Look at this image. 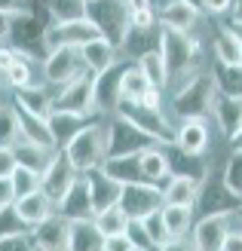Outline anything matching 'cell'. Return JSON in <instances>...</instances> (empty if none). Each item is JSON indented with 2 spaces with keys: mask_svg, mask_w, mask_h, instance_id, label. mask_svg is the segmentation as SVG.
I'll list each match as a JSON object with an SVG mask.
<instances>
[{
  "mask_svg": "<svg viewBox=\"0 0 242 251\" xmlns=\"http://www.w3.org/2000/svg\"><path fill=\"white\" fill-rule=\"evenodd\" d=\"M221 178H224V184L230 187L236 196H242V150H233V153H230V159H227V166L221 172Z\"/></svg>",
  "mask_w": 242,
  "mask_h": 251,
  "instance_id": "obj_45",
  "label": "cell"
},
{
  "mask_svg": "<svg viewBox=\"0 0 242 251\" xmlns=\"http://www.w3.org/2000/svg\"><path fill=\"white\" fill-rule=\"evenodd\" d=\"M126 9H129V22L135 25V28H150V25H160L157 22L154 0H126Z\"/></svg>",
  "mask_w": 242,
  "mask_h": 251,
  "instance_id": "obj_41",
  "label": "cell"
},
{
  "mask_svg": "<svg viewBox=\"0 0 242 251\" xmlns=\"http://www.w3.org/2000/svg\"><path fill=\"white\" fill-rule=\"evenodd\" d=\"M141 224H144V230H147L150 245H154V248H162L165 242L172 239V236H169V227H165V218H162V208L150 211L147 218H141Z\"/></svg>",
  "mask_w": 242,
  "mask_h": 251,
  "instance_id": "obj_44",
  "label": "cell"
},
{
  "mask_svg": "<svg viewBox=\"0 0 242 251\" xmlns=\"http://www.w3.org/2000/svg\"><path fill=\"white\" fill-rule=\"evenodd\" d=\"M221 251H242V230H227V239Z\"/></svg>",
  "mask_w": 242,
  "mask_h": 251,
  "instance_id": "obj_54",
  "label": "cell"
},
{
  "mask_svg": "<svg viewBox=\"0 0 242 251\" xmlns=\"http://www.w3.org/2000/svg\"><path fill=\"white\" fill-rule=\"evenodd\" d=\"M0 251H37L34 242H31V230H28V233L0 236Z\"/></svg>",
  "mask_w": 242,
  "mask_h": 251,
  "instance_id": "obj_47",
  "label": "cell"
},
{
  "mask_svg": "<svg viewBox=\"0 0 242 251\" xmlns=\"http://www.w3.org/2000/svg\"><path fill=\"white\" fill-rule=\"evenodd\" d=\"M80 58H83V65L89 74H101V71H108L113 61H117V46L108 43L105 37H95V40H89L80 46Z\"/></svg>",
  "mask_w": 242,
  "mask_h": 251,
  "instance_id": "obj_25",
  "label": "cell"
},
{
  "mask_svg": "<svg viewBox=\"0 0 242 251\" xmlns=\"http://www.w3.org/2000/svg\"><path fill=\"white\" fill-rule=\"evenodd\" d=\"M34 3H43V0H34Z\"/></svg>",
  "mask_w": 242,
  "mask_h": 251,
  "instance_id": "obj_64",
  "label": "cell"
},
{
  "mask_svg": "<svg viewBox=\"0 0 242 251\" xmlns=\"http://www.w3.org/2000/svg\"><path fill=\"white\" fill-rule=\"evenodd\" d=\"M242 205V196H236L230 187L224 184V178L215 169H209L206 181L199 187V196L193 202V215L196 218H209V215H236Z\"/></svg>",
  "mask_w": 242,
  "mask_h": 251,
  "instance_id": "obj_6",
  "label": "cell"
},
{
  "mask_svg": "<svg viewBox=\"0 0 242 251\" xmlns=\"http://www.w3.org/2000/svg\"><path fill=\"white\" fill-rule=\"evenodd\" d=\"M120 208L129 215L132 221L147 218L150 211L162 208V187L150 184V181H135V184H123L120 193Z\"/></svg>",
  "mask_w": 242,
  "mask_h": 251,
  "instance_id": "obj_11",
  "label": "cell"
},
{
  "mask_svg": "<svg viewBox=\"0 0 242 251\" xmlns=\"http://www.w3.org/2000/svg\"><path fill=\"white\" fill-rule=\"evenodd\" d=\"M34 0H0V12L3 16H25V12H34Z\"/></svg>",
  "mask_w": 242,
  "mask_h": 251,
  "instance_id": "obj_49",
  "label": "cell"
},
{
  "mask_svg": "<svg viewBox=\"0 0 242 251\" xmlns=\"http://www.w3.org/2000/svg\"><path fill=\"white\" fill-rule=\"evenodd\" d=\"M49 25H53V16L46 12L43 3H37L34 12H25V16H12L9 19L6 43L16 49V52H25L34 61H43L49 55V46H46V28Z\"/></svg>",
  "mask_w": 242,
  "mask_h": 251,
  "instance_id": "obj_1",
  "label": "cell"
},
{
  "mask_svg": "<svg viewBox=\"0 0 242 251\" xmlns=\"http://www.w3.org/2000/svg\"><path fill=\"white\" fill-rule=\"evenodd\" d=\"M126 236H129V242L138 245V248H154V245H150V236H147V230H144V224H141V221H129V227H126ZM154 251H157V248H154Z\"/></svg>",
  "mask_w": 242,
  "mask_h": 251,
  "instance_id": "obj_48",
  "label": "cell"
},
{
  "mask_svg": "<svg viewBox=\"0 0 242 251\" xmlns=\"http://www.w3.org/2000/svg\"><path fill=\"white\" fill-rule=\"evenodd\" d=\"M184 3H187V6H193V9L199 12V16L206 12V0H184Z\"/></svg>",
  "mask_w": 242,
  "mask_h": 251,
  "instance_id": "obj_60",
  "label": "cell"
},
{
  "mask_svg": "<svg viewBox=\"0 0 242 251\" xmlns=\"http://www.w3.org/2000/svg\"><path fill=\"white\" fill-rule=\"evenodd\" d=\"M129 251H154V248H138V245H132Z\"/></svg>",
  "mask_w": 242,
  "mask_h": 251,
  "instance_id": "obj_62",
  "label": "cell"
},
{
  "mask_svg": "<svg viewBox=\"0 0 242 251\" xmlns=\"http://www.w3.org/2000/svg\"><path fill=\"white\" fill-rule=\"evenodd\" d=\"M150 86L154 83L147 80V74L141 71V65H138V61H129L126 71H123V101H141Z\"/></svg>",
  "mask_w": 242,
  "mask_h": 251,
  "instance_id": "obj_34",
  "label": "cell"
},
{
  "mask_svg": "<svg viewBox=\"0 0 242 251\" xmlns=\"http://www.w3.org/2000/svg\"><path fill=\"white\" fill-rule=\"evenodd\" d=\"M218 98V83H215L212 71H196L175 89L172 95V110L178 117H209L212 114V104Z\"/></svg>",
  "mask_w": 242,
  "mask_h": 251,
  "instance_id": "obj_2",
  "label": "cell"
},
{
  "mask_svg": "<svg viewBox=\"0 0 242 251\" xmlns=\"http://www.w3.org/2000/svg\"><path fill=\"white\" fill-rule=\"evenodd\" d=\"M221 95H239L242 98V65H218L212 71Z\"/></svg>",
  "mask_w": 242,
  "mask_h": 251,
  "instance_id": "obj_40",
  "label": "cell"
},
{
  "mask_svg": "<svg viewBox=\"0 0 242 251\" xmlns=\"http://www.w3.org/2000/svg\"><path fill=\"white\" fill-rule=\"evenodd\" d=\"M169 169L172 175H187V178H196V181H206L209 175V162H206V153L196 156V153H184V150H178L169 144Z\"/></svg>",
  "mask_w": 242,
  "mask_h": 251,
  "instance_id": "obj_27",
  "label": "cell"
},
{
  "mask_svg": "<svg viewBox=\"0 0 242 251\" xmlns=\"http://www.w3.org/2000/svg\"><path fill=\"white\" fill-rule=\"evenodd\" d=\"M77 178H80V172L71 166V159L65 156V150H55L53 162L40 172V190L53 199V202H58V199L71 190V184Z\"/></svg>",
  "mask_w": 242,
  "mask_h": 251,
  "instance_id": "obj_13",
  "label": "cell"
},
{
  "mask_svg": "<svg viewBox=\"0 0 242 251\" xmlns=\"http://www.w3.org/2000/svg\"><path fill=\"white\" fill-rule=\"evenodd\" d=\"M101 169H105L113 181H120V184L144 181V175H141V162H138V153H129V156H108L105 162H101Z\"/></svg>",
  "mask_w": 242,
  "mask_h": 251,
  "instance_id": "obj_31",
  "label": "cell"
},
{
  "mask_svg": "<svg viewBox=\"0 0 242 251\" xmlns=\"http://www.w3.org/2000/svg\"><path fill=\"white\" fill-rule=\"evenodd\" d=\"M19 159H16V150L12 147H0V178H9L12 172H16Z\"/></svg>",
  "mask_w": 242,
  "mask_h": 251,
  "instance_id": "obj_51",
  "label": "cell"
},
{
  "mask_svg": "<svg viewBox=\"0 0 242 251\" xmlns=\"http://www.w3.org/2000/svg\"><path fill=\"white\" fill-rule=\"evenodd\" d=\"M227 141H230V150H242V117H239V123H236V129L227 135Z\"/></svg>",
  "mask_w": 242,
  "mask_h": 251,
  "instance_id": "obj_56",
  "label": "cell"
},
{
  "mask_svg": "<svg viewBox=\"0 0 242 251\" xmlns=\"http://www.w3.org/2000/svg\"><path fill=\"white\" fill-rule=\"evenodd\" d=\"M105 236L92 221H71V248L68 251H101Z\"/></svg>",
  "mask_w": 242,
  "mask_h": 251,
  "instance_id": "obj_32",
  "label": "cell"
},
{
  "mask_svg": "<svg viewBox=\"0 0 242 251\" xmlns=\"http://www.w3.org/2000/svg\"><path fill=\"white\" fill-rule=\"evenodd\" d=\"M65 156L71 159V166L80 175L98 169L108 156V126H101L95 120H89L83 129L65 144Z\"/></svg>",
  "mask_w": 242,
  "mask_h": 251,
  "instance_id": "obj_4",
  "label": "cell"
},
{
  "mask_svg": "<svg viewBox=\"0 0 242 251\" xmlns=\"http://www.w3.org/2000/svg\"><path fill=\"white\" fill-rule=\"evenodd\" d=\"M117 114L126 117L129 123H135L141 132H147L157 144H165V147H169V144L175 141V129H172V123L162 117V107H147V104H141V101H120Z\"/></svg>",
  "mask_w": 242,
  "mask_h": 251,
  "instance_id": "obj_7",
  "label": "cell"
},
{
  "mask_svg": "<svg viewBox=\"0 0 242 251\" xmlns=\"http://www.w3.org/2000/svg\"><path fill=\"white\" fill-rule=\"evenodd\" d=\"M172 147L184 150V153H196V156L206 153V150H209V126H206V117H190V120H184L175 129Z\"/></svg>",
  "mask_w": 242,
  "mask_h": 251,
  "instance_id": "obj_19",
  "label": "cell"
},
{
  "mask_svg": "<svg viewBox=\"0 0 242 251\" xmlns=\"http://www.w3.org/2000/svg\"><path fill=\"white\" fill-rule=\"evenodd\" d=\"M212 114H215V120H218L221 132L230 135L236 129L239 117H242V98L239 95H221L218 92V98H215V104H212Z\"/></svg>",
  "mask_w": 242,
  "mask_h": 251,
  "instance_id": "obj_33",
  "label": "cell"
},
{
  "mask_svg": "<svg viewBox=\"0 0 242 251\" xmlns=\"http://www.w3.org/2000/svg\"><path fill=\"white\" fill-rule=\"evenodd\" d=\"M86 184H89V193H92V208H95V215L120 202L123 184H120V181H113L101 166L92 169V172H86Z\"/></svg>",
  "mask_w": 242,
  "mask_h": 251,
  "instance_id": "obj_18",
  "label": "cell"
},
{
  "mask_svg": "<svg viewBox=\"0 0 242 251\" xmlns=\"http://www.w3.org/2000/svg\"><path fill=\"white\" fill-rule=\"evenodd\" d=\"M129 215L120 208V202L117 205H110V208H105V211H98L95 215V227L101 230V236H126V227H129Z\"/></svg>",
  "mask_w": 242,
  "mask_h": 251,
  "instance_id": "obj_36",
  "label": "cell"
},
{
  "mask_svg": "<svg viewBox=\"0 0 242 251\" xmlns=\"http://www.w3.org/2000/svg\"><path fill=\"white\" fill-rule=\"evenodd\" d=\"M12 233H28V227L19 218L16 205H3L0 208V236H12Z\"/></svg>",
  "mask_w": 242,
  "mask_h": 251,
  "instance_id": "obj_46",
  "label": "cell"
},
{
  "mask_svg": "<svg viewBox=\"0 0 242 251\" xmlns=\"http://www.w3.org/2000/svg\"><path fill=\"white\" fill-rule=\"evenodd\" d=\"M12 150H16L19 166L34 169V172H43V169L49 166V162H53V156H55V147L34 144V141H25V138H19V141L12 144Z\"/></svg>",
  "mask_w": 242,
  "mask_h": 251,
  "instance_id": "obj_29",
  "label": "cell"
},
{
  "mask_svg": "<svg viewBox=\"0 0 242 251\" xmlns=\"http://www.w3.org/2000/svg\"><path fill=\"white\" fill-rule=\"evenodd\" d=\"M150 144H157L147 132H141L135 123L126 117L113 114L108 117V156H129V153H141ZM105 156V159H108Z\"/></svg>",
  "mask_w": 242,
  "mask_h": 251,
  "instance_id": "obj_8",
  "label": "cell"
},
{
  "mask_svg": "<svg viewBox=\"0 0 242 251\" xmlns=\"http://www.w3.org/2000/svg\"><path fill=\"white\" fill-rule=\"evenodd\" d=\"M160 46V25H150V28H135V25H129V31H126L120 49L126 55H129L132 61H138L144 52H150V49Z\"/></svg>",
  "mask_w": 242,
  "mask_h": 251,
  "instance_id": "obj_24",
  "label": "cell"
},
{
  "mask_svg": "<svg viewBox=\"0 0 242 251\" xmlns=\"http://www.w3.org/2000/svg\"><path fill=\"white\" fill-rule=\"evenodd\" d=\"M86 19L98 28V34L105 37L108 43H113L120 49L126 31H129V9H126V0H89L86 3Z\"/></svg>",
  "mask_w": 242,
  "mask_h": 251,
  "instance_id": "obj_5",
  "label": "cell"
},
{
  "mask_svg": "<svg viewBox=\"0 0 242 251\" xmlns=\"http://www.w3.org/2000/svg\"><path fill=\"white\" fill-rule=\"evenodd\" d=\"M31 242L37 251H68L71 248V221L53 211L46 221L31 227Z\"/></svg>",
  "mask_w": 242,
  "mask_h": 251,
  "instance_id": "obj_14",
  "label": "cell"
},
{
  "mask_svg": "<svg viewBox=\"0 0 242 251\" xmlns=\"http://www.w3.org/2000/svg\"><path fill=\"white\" fill-rule=\"evenodd\" d=\"M138 65H141V71L147 74V80L157 86V89H162V86H169V71H165V58L157 49H150V52H144L141 58H138Z\"/></svg>",
  "mask_w": 242,
  "mask_h": 251,
  "instance_id": "obj_39",
  "label": "cell"
},
{
  "mask_svg": "<svg viewBox=\"0 0 242 251\" xmlns=\"http://www.w3.org/2000/svg\"><path fill=\"white\" fill-rule=\"evenodd\" d=\"M202 181L187 178V175H169L162 184V205H190L193 208L196 196H199Z\"/></svg>",
  "mask_w": 242,
  "mask_h": 251,
  "instance_id": "obj_21",
  "label": "cell"
},
{
  "mask_svg": "<svg viewBox=\"0 0 242 251\" xmlns=\"http://www.w3.org/2000/svg\"><path fill=\"white\" fill-rule=\"evenodd\" d=\"M19 58V52L12 46H0V86H9V68Z\"/></svg>",
  "mask_w": 242,
  "mask_h": 251,
  "instance_id": "obj_50",
  "label": "cell"
},
{
  "mask_svg": "<svg viewBox=\"0 0 242 251\" xmlns=\"http://www.w3.org/2000/svg\"><path fill=\"white\" fill-rule=\"evenodd\" d=\"M233 19H242V0H233Z\"/></svg>",
  "mask_w": 242,
  "mask_h": 251,
  "instance_id": "obj_61",
  "label": "cell"
},
{
  "mask_svg": "<svg viewBox=\"0 0 242 251\" xmlns=\"http://www.w3.org/2000/svg\"><path fill=\"white\" fill-rule=\"evenodd\" d=\"M12 107H16L19 129H22V138H25V141H34V144L55 147V144H53V135H49V123H46V117H37V114H31V110L19 107V104H12Z\"/></svg>",
  "mask_w": 242,
  "mask_h": 251,
  "instance_id": "obj_30",
  "label": "cell"
},
{
  "mask_svg": "<svg viewBox=\"0 0 242 251\" xmlns=\"http://www.w3.org/2000/svg\"><path fill=\"white\" fill-rule=\"evenodd\" d=\"M12 104L31 110V114H37V117H49V114H53V95H49V86H46V83L16 89V95H12Z\"/></svg>",
  "mask_w": 242,
  "mask_h": 251,
  "instance_id": "obj_28",
  "label": "cell"
},
{
  "mask_svg": "<svg viewBox=\"0 0 242 251\" xmlns=\"http://www.w3.org/2000/svg\"><path fill=\"white\" fill-rule=\"evenodd\" d=\"M162 218H165V227H169L172 239H181L193 227V208L190 205H162Z\"/></svg>",
  "mask_w": 242,
  "mask_h": 251,
  "instance_id": "obj_37",
  "label": "cell"
},
{
  "mask_svg": "<svg viewBox=\"0 0 242 251\" xmlns=\"http://www.w3.org/2000/svg\"><path fill=\"white\" fill-rule=\"evenodd\" d=\"M230 221L233 215H209V218H199L196 227H193V245L196 251H221L224 239H227V230H230Z\"/></svg>",
  "mask_w": 242,
  "mask_h": 251,
  "instance_id": "obj_17",
  "label": "cell"
},
{
  "mask_svg": "<svg viewBox=\"0 0 242 251\" xmlns=\"http://www.w3.org/2000/svg\"><path fill=\"white\" fill-rule=\"evenodd\" d=\"M138 162H141V175H144V181H150V184H165V178L172 175V169H169V153L160 147V144H150L147 150H141L138 153Z\"/></svg>",
  "mask_w": 242,
  "mask_h": 251,
  "instance_id": "obj_26",
  "label": "cell"
},
{
  "mask_svg": "<svg viewBox=\"0 0 242 251\" xmlns=\"http://www.w3.org/2000/svg\"><path fill=\"white\" fill-rule=\"evenodd\" d=\"M157 22L160 28H172V31H190L199 22V12L193 6H187L184 0H169L157 9Z\"/></svg>",
  "mask_w": 242,
  "mask_h": 251,
  "instance_id": "obj_23",
  "label": "cell"
},
{
  "mask_svg": "<svg viewBox=\"0 0 242 251\" xmlns=\"http://www.w3.org/2000/svg\"><path fill=\"white\" fill-rule=\"evenodd\" d=\"M132 242L129 236H105V245H101V251H129Z\"/></svg>",
  "mask_w": 242,
  "mask_h": 251,
  "instance_id": "obj_52",
  "label": "cell"
},
{
  "mask_svg": "<svg viewBox=\"0 0 242 251\" xmlns=\"http://www.w3.org/2000/svg\"><path fill=\"white\" fill-rule=\"evenodd\" d=\"M6 34H9V16L0 12V43H6Z\"/></svg>",
  "mask_w": 242,
  "mask_h": 251,
  "instance_id": "obj_58",
  "label": "cell"
},
{
  "mask_svg": "<svg viewBox=\"0 0 242 251\" xmlns=\"http://www.w3.org/2000/svg\"><path fill=\"white\" fill-rule=\"evenodd\" d=\"M233 9V0H206V12L212 16H221V12H230Z\"/></svg>",
  "mask_w": 242,
  "mask_h": 251,
  "instance_id": "obj_55",
  "label": "cell"
},
{
  "mask_svg": "<svg viewBox=\"0 0 242 251\" xmlns=\"http://www.w3.org/2000/svg\"><path fill=\"white\" fill-rule=\"evenodd\" d=\"M40 65H43L46 86H65L74 77L86 74V65H83V58H80V49H74V46H55V49H49V55L40 61Z\"/></svg>",
  "mask_w": 242,
  "mask_h": 251,
  "instance_id": "obj_10",
  "label": "cell"
},
{
  "mask_svg": "<svg viewBox=\"0 0 242 251\" xmlns=\"http://www.w3.org/2000/svg\"><path fill=\"white\" fill-rule=\"evenodd\" d=\"M215 58L218 65H242V43L230 28H221L215 34Z\"/></svg>",
  "mask_w": 242,
  "mask_h": 251,
  "instance_id": "obj_35",
  "label": "cell"
},
{
  "mask_svg": "<svg viewBox=\"0 0 242 251\" xmlns=\"http://www.w3.org/2000/svg\"><path fill=\"white\" fill-rule=\"evenodd\" d=\"M129 61H113L108 71L92 74V95H95V114L113 117L123 101V71Z\"/></svg>",
  "mask_w": 242,
  "mask_h": 251,
  "instance_id": "obj_9",
  "label": "cell"
},
{
  "mask_svg": "<svg viewBox=\"0 0 242 251\" xmlns=\"http://www.w3.org/2000/svg\"><path fill=\"white\" fill-rule=\"evenodd\" d=\"M16 202V190H12V181L9 178H0V208Z\"/></svg>",
  "mask_w": 242,
  "mask_h": 251,
  "instance_id": "obj_53",
  "label": "cell"
},
{
  "mask_svg": "<svg viewBox=\"0 0 242 251\" xmlns=\"http://www.w3.org/2000/svg\"><path fill=\"white\" fill-rule=\"evenodd\" d=\"M157 251H196L190 242H181V239H169L162 248H157Z\"/></svg>",
  "mask_w": 242,
  "mask_h": 251,
  "instance_id": "obj_57",
  "label": "cell"
},
{
  "mask_svg": "<svg viewBox=\"0 0 242 251\" xmlns=\"http://www.w3.org/2000/svg\"><path fill=\"white\" fill-rule=\"evenodd\" d=\"M22 138V129H19V117H16V107H6L0 104V147H12Z\"/></svg>",
  "mask_w": 242,
  "mask_h": 251,
  "instance_id": "obj_42",
  "label": "cell"
},
{
  "mask_svg": "<svg viewBox=\"0 0 242 251\" xmlns=\"http://www.w3.org/2000/svg\"><path fill=\"white\" fill-rule=\"evenodd\" d=\"M98 28L89 19H74V22H53L46 28V46L49 49H55V46H74V49H80L83 43L89 40H95Z\"/></svg>",
  "mask_w": 242,
  "mask_h": 251,
  "instance_id": "obj_15",
  "label": "cell"
},
{
  "mask_svg": "<svg viewBox=\"0 0 242 251\" xmlns=\"http://www.w3.org/2000/svg\"><path fill=\"white\" fill-rule=\"evenodd\" d=\"M233 218H236V221L242 224V205H239V211H236V215H233Z\"/></svg>",
  "mask_w": 242,
  "mask_h": 251,
  "instance_id": "obj_63",
  "label": "cell"
},
{
  "mask_svg": "<svg viewBox=\"0 0 242 251\" xmlns=\"http://www.w3.org/2000/svg\"><path fill=\"white\" fill-rule=\"evenodd\" d=\"M160 52L165 58V71H169V83L178 77H190L196 74L199 68V58H202V49L199 43L190 37L187 31H172V28H160Z\"/></svg>",
  "mask_w": 242,
  "mask_h": 251,
  "instance_id": "obj_3",
  "label": "cell"
},
{
  "mask_svg": "<svg viewBox=\"0 0 242 251\" xmlns=\"http://www.w3.org/2000/svg\"><path fill=\"white\" fill-rule=\"evenodd\" d=\"M9 181H12V190H16V199L40 190V172L25 169V166H16V172L9 175Z\"/></svg>",
  "mask_w": 242,
  "mask_h": 251,
  "instance_id": "obj_43",
  "label": "cell"
},
{
  "mask_svg": "<svg viewBox=\"0 0 242 251\" xmlns=\"http://www.w3.org/2000/svg\"><path fill=\"white\" fill-rule=\"evenodd\" d=\"M53 110H74V114H95V95H92V74H80L71 83L58 86V92L53 95Z\"/></svg>",
  "mask_w": 242,
  "mask_h": 251,
  "instance_id": "obj_12",
  "label": "cell"
},
{
  "mask_svg": "<svg viewBox=\"0 0 242 251\" xmlns=\"http://www.w3.org/2000/svg\"><path fill=\"white\" fill-rule=\"evenodd\" d=\"M236 37H239V43H242V19H230V25H227Z\"/></svg>",
  "mask_w": 242,
  "mask_h": 251,
  "instance_id": "obj_59",
  "label": "cell"
},
{
  "mask_svg": "<svg viewBox=\"0 0 242 251\" xmlns=\"http://www.w3.org/2000/svg\"><path fill=\"white\" fill-rule=\"evenodd\" d=\"M86 3L89 0H43V6H46L49 16H53V22L86 19Z\"/></svg>",
  "mask_w": 242,
  "mask_h": 251,
  "instance_id": "obj_38",
  "label": "cell"
},
{
  "mask_svg": "<svg viewBox=\"0 0 242 251\" xmlns=\"http://www.w3.org/2000/svg\"><path fill=\"white\" fill-rule=\"evenodd\" d=\"M89 120H92V117H86V114H74V110H53V114L46 117V123H49V135H53L55 150H65V144L83 129Z\"/></svg>",
  "mask_w": 242,
  "mask_h": 251,
  "instance_id": "obj_20",
  "label": "cell"
},
{
  "mask_svg": "<svg viewBox=\"0 0 242 251\" xmlns=\"http://www.w3.org/2000/svg\"><path fill=\"white\" fill-rule=\"evenodd\" d=\"M55 211H58L61 218H68V221H92V218H95L92 193H89L86 175H80V178L71 184V190L55 202Z\"/></svg>",
  "mask_w": 242,
  "mask_h": 251,
  "instance_id": "obj_16",
  "label": "cell"
},
{
  "mask_svg": "<svg viewBox=\"0 0 242 251\" xmlns=\"http://www.w3.org/2000/svg\"><path fill=\"white\" fill-rule=\"evenodd\" d=\"M12 205H16L19 218L25 221V227H28V230L37 227L40 221H46V218L55 211V202H53V199H49L43 190H34V193H28V196H19Z\"/></svg>",
  "mask_w": 242,
  "mask_h": 251,
  "instance_id": "obj_22",
  "label": "cell"
}]
</instances>
